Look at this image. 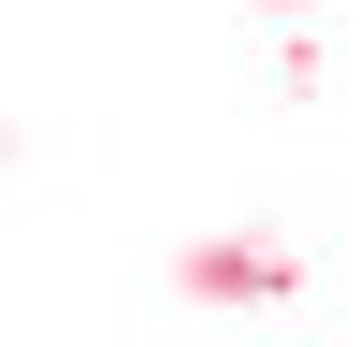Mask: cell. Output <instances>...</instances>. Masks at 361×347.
Segmentation results:
<instances>
[{
  "mask_svg": "<svg viewBox=\"0 0 361 347\" xmlns=\"http://www.w3.org/2000/svg\"><path fill=\"white\" fill-rule=\"evenodd\" d=\"M246 15H275V29H289V15H304V0H246Z\"/></svg>",
  "mask_w": 361,
  "mask_h": 347,
  "instance_id": "1",
  "label": "cell"
}]
</instances>
